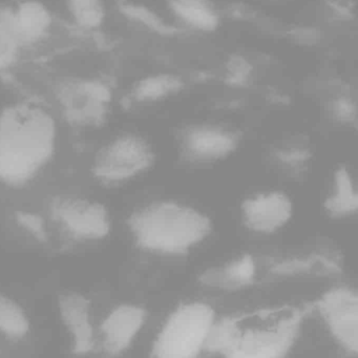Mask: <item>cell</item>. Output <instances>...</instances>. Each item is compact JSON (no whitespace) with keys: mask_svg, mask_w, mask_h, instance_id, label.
<instances>
[{"mask_svg":"<svg viewBox=\"0 0 358 358\" xmlns=\"http://www.w3.org/2000/svg\"><path fill=\"white\" fill-rule=\"evenodd\" d=\"M22 47L14 29L12 10L0 7V71L12 66Z\"/></svg>","mask_w":358,"mask_h":358,"instance_id":"ffe728a7","label":"cell"},{"mask_svg":"<svg viewBox=\"0 0 358 358\" xmlns=\"http://www.w3.org/2000/svg\"><path fill=\"white\" fill-rule=\"evenodd\" d=\"M66 7L73 22L83 30H98L106 20L104 0H66Z\"/></svg>","mask_w":358,"mask_h":358,"instance_id":"d6986e66","label":"cell"},{"mask_svg":"<svg viewBox=\"0 0 358 358\" xmlns=\"http://www.w3.org/2000/svg\"><path fill=\"white\" fill-rule=\"evenodd\" d=\"M14 217L18 225L28 231L33 238L41 243L48 242L49 234H48L45 220L41 215L32 211L20 210L16 211Z\"/></svg>","mask_w":358,"mask_h":358,"instance_id":"603a6c76","label":"cell"},{"mask_svg":"<svg viewBox=\"0 0 358 358\" xmlns=\"http://www.w3.org/2000/svg\"><path fill=\"white\" fill-rule=\"evenodd\" d=\"M49 210L54 221L76 240H101L110 234V215L101 203L58 196L52 199Z\"/></svg>","mask_w":358,"mask_h":358,"instance_id":"5b68a950","label":"cell"},{"mask_svg":"<svg viewBox=\"0 0 358 358\" xmlns=\"http://www.w3.org/2000/svg\"><path fill=\"white\" fill-rule=\"evenodd\" d=\"M255 273V265L252 257L244 255L226 267L206 272L201 278V282L220 288L238 289L251 284Z\"/></svg>","mask_w":358,"mask_h":358,"instance_id":"5bb4252c","label":"cell"},{"mask_svg":"<svg viewBox=\"0 0 358 358\" xmlns=\"http://www.w3.org/2000/svg\"><path fill=\"white\" fill-rule=\"evenodd\" d=\"M138 246L154 252L181 255L204 240L211 230L208 217L177 203H155L129 217Z\"/></svg>","mask_w":358,"mask_h":358,"instance_id":"7a4b0ae2","label":"cell"},{"mask_svg":"<svg viewBox=\"0 0 358 358\" xmlns=\"http://www.w3.org/2000/svg\"><path fill=\"white\" fill-rule=\"evenodd\" d=\"M312 309L313 307L309 306L295 310L290 317L280 320L275 328L244 333L240 330L229 357L275 358L286 355L299 334L301 320Z\"/></svg>","mask_w":358,"mask_h":358,"instance_id":"52a82bcc","label":"cell"},{"mask_svg":"<svg viewBox=\"0 0 358 358\" xmlns=\"http://www.w3.org/2000/svg\"><path fill=\"white\" fill-rule=\"evenodd\" d=\"M252 73V66L242 56H232L227 64L225 83L230 87L247 85Z\"/></svg>","mask_w":358,"mask_h":358,"instance_id":"cb8c5ba5","label":"cell"},{"mask_svg":"<svg viewBox=\"0 0 358 358\" xmlns=\"http://www.w3.org/2000/svg\"><path fill=\"white\" fill-rule=\"evenodd\" d=\"M30 322L22 306L0 292V333L8 338L20 341L28 335Z\"/></svg>","mask_w":358,"mask_h":358,"instance_id":"e0dca14e","label":"cell"},{"mask_svg":"<svg viewBox=\"0 0 358 358\" xmlns=\"http://www.w3.org/2000/svg\"><path fill=\"white\" fill-rule=\"evenodd\" d=\"M176 16L196 30L213 32L219 27L220 18L208 0H169Z\"/></svg>","mask_w":358,"mask_h":358,"instance_id":"9a60e30c","label":"cell"},{"mask_svg":"<svg viewBox=\"0 0 358 358\" xmlns=\"http://www.w3.org/2000/svg\"><path fill=\"white\" fill-rule=\"evenodd\" d=\"M326 320L331 332L345 351L358 352V297L347 288L327 292L314 303Z\"/></svg>","mask_w":358,"mask_h":358,"instance_id":"ba28073f","label":"cell"},{"mask_svg":"<svg viewBox=\"0 0 358 358\" xmlns=\"http://www.w3.org/2000/svg\"><path fill=\"white\" fill-rule=\"evenodd\" d=\"M152 162L154 154L142 138L121 136L98 152L92 173L102 183H119L145 171Z\"/></svg>","mask_w":358,"mask_h":358,"instance_id":"277c9868","label":"cell"},{"mask_svg":"<svg viewBox=\"0 0 358 358\" xmlns=\"http://www.w3.org/2000/svg\"><path fill=\"white\" fill-rule=\"evenodd\" d=\"M118 8L119 11L129 20L143 24L159 34L173 36L182 32L179 29L165 24L152 10L139 3H133L131 0H118Z\"/></svg>","mask_w":358,"mask_h":358,"instance_id":"44dd1931","label":"cell"},{"mask_svg":"<svg viewBox=\"0 0 358 358\" xmlns=\"http://www.w3.org/2000/svg\"><path fill=\"white\" fill-rule=\"evenodd\" d=\"M215 311L210 306L192 303L178 308L159 333L152 356L159 358L196 357L203 348L211 326Z\"/></svg>","mask_w":358,"mask_h":358,"instance_id":"3957f363","label":"cell"},{"mask_svg":"<svg viewBox=\"0 0 358 358\" xmlns=\"http://www.w3.org/2000/svg\"><path fill=\"white\" fill-rule=\"evenodd\" d=\"M245 224L253 231H275L289 221L292 203L282 192H270L248 199L242 205Z\"/></svg>","mask_w":358,"mask_h":358,"instance_id":"30bf717a","label":"cell"},{"mask_svg":"<svg viewBox=\"0 0 358 358\" xmlns=\"http://www.w3.org/2000/svg\"><path fill=\"white\" fill-rule=\"evenodd\" d=\"M58 307L62 322L72 335L73 353H90L94 348V331L89 299L77 292H66L58 299Z\"/></svg>","mask_w":358,"mask_h":358,"instance_id":"8fae6325","label":"cell"},{"mask_svg":"<svg viewBox=\"0 0 358 358\" xmlns=\"http://www.w3.org/2000/svg\"><path fill=\"white\" fill-rule=\"evenodd\" d=\"M329 6H330L331 9H332L337 15L345 18L351 17V10H350V8L341 5V3H337V1H330V3H329Z\"/></svg>","mask_w":358,"mask_h":358,"instance_id":"4316f807","label":"cell"},{"mask_svg":"<svg viewBox=\"0 0 358 358\" xmlns=\"http://www.w3.org/2000/svg\"><path fill=\"white\" fill-rule=\"evenodd\" d=\"M285 99H287V98L282 97L280 94H271V100L272 101L275 102V103H278V102H280V103H284Z\"/></svg>","mask_w":358,"mask_h":358,"instance_id":"83f0119b","label":"cell"},{"mask_svg":"<svg viewBox=\"0 0 358 358\" xmlns=\"http://www.w3.org/2000/svg\"><path fill=\"white\" fill-rule=\"evenodd\" d=\"M335 194L324 202V208L332 217H343L357 210L358 196L345 167L335 173Z\"/></svg>","mask_w":358,"mask_h":358,"instance_id":"2e32d148","label":"cell"},{"mask_svg":"<svg viewBox=\"0 0 358 358\" xmlns=\"http://www.w3.org/2000/svg\"><path fill=\"white\" fill-rule=\"evenodd\" d=\"M333 112L337 120L343 123H352L356 119V106L353 100L347 97H339L333 104Z\"/></svg>","mask_w":358,"mask_h":358,"instance_id":"d4e9b609","label":"cell"},{"mask_svg":"<svg viewBox=\"0 0 358 358\" xmlns=\"http://www.w3.org/2000/svg\"><path fill=\"white\" fill-rule=\"evenodd\" d=\"M64 116L78 127H96L106 120L112 91L96 79H78L64 83L57 92Z\"/></svg>","mask_w":358,"mask_h":358,"instance_id":"8992f818","label":"cell"},{"mask_svg":"<svg viewBox=\"0 0 358 358\" xmlns=\"http://www.w3.org/2000/svg\"><path fill=\"white\" fill-rule=\"evenodd\" d=\"M315 268L320 270L324 269V271L328 272L341 271V267L336 262L324 255H314V257L301 259H288L278 264L275 267H273L272 271L278 274L303 273V272L309 273Z\"/></svg>","mask_w":358,"mask_h":358,"instance_id":"7402d4cb","label":"cell"},{"mask_svg":"<svg viewBox=\"0 0 358 358\" xmlns=\"http://www.w3.org/2000/svg\"><path fill=\"white\" fill-rule=\"evenodd\" d=\"M145 318V310L139 306L125 303L115 308L100 327L103 351L110 356L125 351L141 330Z\"/></svg>","mask_w":358,"mask_h":358,"instance_id":"9c48e42d","label":"cell"},{"mask_svg":"<svg viewBox=\"0 0 358 358\" xmlns=\"http://www.w3.org/2000/svg\"><path fill=\"white\" fill-rule=\"evenodd\" d=\"M14 29L22 45L41 41L53 24L51 11L38 0H24L12 10Z\"/></svg>","mask_w":358,"mask_h":358,"instance_id":"4fadbf2b","label":"cell"},{"mask_svg":"<svg viewBox=\"0 0 358 358\" xmlns=\"http://www.w3.org/2000/svg\"><path fill=\"white\" fill-rule=\"evenodd\" d=\"M278 158L286 164L296 165L303 164L310 158V154L306 150H288L278 152Z\"/></svg>","mask_w":358,"mask_h":358,"instance_id":"484cf974","label":"cell"},{"mask_svg":"<svg viewBox=\"0 0 358 358\" xmlns=\"http://www.w3.org/2000/svg\"><path fill=\"white\" fill-rule=\"evenodd\" d=\"M184 83L173 75H156L146 77L137 83L133 96L139 102H152L179 93Z\"/></svg>","mask_w":358,"mask_h":358,"instance_id":"ac0fdd59","label":"cell"},{"mask_svg":"<svg viewBox=\"0 0 358 358\" xmlns=\"http://www.w3.org/2000/svg\"><path fill=\"white\" fill-rule=\"evenodd\" d=\"M57 127L43 106L11 104L0 112V182L22 187L35 179L53 158Z\"/></svg>","mask_w":358,"mask_h":358,"instance_id":"6da1fadb","label":"cell"},{"mask_svg":"<svg viewBox=\"0 0 358 358\" xmlns=\"http://www.w3.org/2000/svg\"><path fill=\"white\" fill-rule=\"evenodd\" d=\"M238 143V138L231 131L220 127H194L184 138V152L190 160H217L231 154Z\"/></svg>","mask_w":358,"mask_h":358,"instance_id":"7c38bea8","label":"cell"}]
</instances>
